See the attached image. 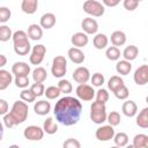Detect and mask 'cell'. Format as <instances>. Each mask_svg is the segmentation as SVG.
<instances>
[{"mask_svg": "<svg viewBox=\"0 0 148 148\" xmlns=\"http://www.w3.org/2000/svg\"><path fill=\"white\" fill-rule=\"evenodd\" d=\"M53 112L56 119L60 124L65 126H72L80 120L82 113V104L76 97L65 96L56 103Z\"/></svg>", "mask_w": 148, "mask_h": 148, "instance_id": "obj_1", "label": "cell"}, {"mask_svg": "<svg viewBox=\"0 0 148 148\" xmlns=\"http://www.w3.org/2000/svg\"><path fill=\"white\" fill-rule=\"evenodd\" d=\"M13 39V45H14V51L16 54L18 56H27L30 50H31V45L28 38V35L25 31L23 30H17L13 34L12 36Z\"/></svg>", "mask_w": 148, "mask_h": 148, "instance_id": "obj_2", "label": "cell"}, {"mask_svg": "<svg viewBox=\"0 0 148 148\" xmlns=\"http://www.w3.org/2000/svg\"><path fill=\"white\" fill-rule=\"evenodd\" d=\"M28 112H29L28 104L23 101H16V102H14L9 113L13 117L15 125H18V124H22L27 120Z\"/></svg>", "mask_w": 148, "mask_h": 148, "instance_id": "obj_3", "label": "cell"}, {"mask_svg": "<svg viewBox=\"0 0 148 148\" xmlns=\"http://www.w3.org/2000/svg\"><path fill=\"white\" fill-rule=\"evenodd\" d=\"M106 106L105 104L94 102L90 105V119L95 124H103L106 121Z\"/></svg>", "mask_w": 148, "mask_h": 148, "instance_id": "obj_4", "label": "cell"}, {"mask_svg": "<svg viewBox=\"0 0 148 148\" xmlns=\"http://www.w3.org/2000/svg\"><path fill=\"white\" fill-rule=\"evenodd\" d=\"M67 71V60L64 56H57L53 58L52 61V67H51V73L54 77H62L65 76Z\"/></svg>", "mask_w": 148, "mask_h": 148, "instance_id": "obj_5", "label": "cell"}, {"mask_svg": "<svg viewBox=\"0 0 148 148\" xmlns=\"http://www.w3.org/2000/svg\"><path fill=\"white\" fill-rule=\"evenodd\" d=\"M83 10L95 17H99L104 14L105 8L102 5V2L97 1V0H87L83 2Z\"/></svg>", "mask_w": 148, "mask_h": 148, "instance_id": "obj_6", "label": "cell"}, {"mask_svg": "<svg viewBox=\"0 0 148 148\" xmlns=\"http://www.w3.org/2000/svg\"><path fill=\"white\" fill-rule=\"evenodd\" d=\"M76 96H77V99H81V101H84V102H88V101H91L94 97H95V90L91 86L84 83V84H79L76 87Z\"/></svg>", "mask_w": 148, "mask_h": 148, "instance_id": "obj_7", "label": "cell"}, {"mask_svg": "<svg viewBox=\"0 0 148 148\" xmlns=\"http://www.w3.org/2000/svg\"><path fill=\"white\" fill-rule=\"evenodd\" d=\"M23 135L27 140H30V141H38V140H42L43 136H44V131L43 128L36 126V125H30L28 127L24 128L23 131Z\"/></svg>", "mask_w": 148, "mask_h": 148, "instance_id": "obj_8", "label": "cell"}, {"mask_svg": "<svg viewBox=\"0 0 148 148\" xmlns=\"http://www.w3.org/2000/svg\"><path fill=\"white\" fill-rule=\"evenodd\" d=\"M46 53V47L43 44H37L32 47L31 54L29 57V60L32 65H39L44 60V56Z\"/></svg>", "mask_w": 148, "mask_h": 148, "instance_id": "obj_9", "label": "cell"}, {"mask_svg": "<svg viewBox=\"0 0 148 148\" xmlns=\"http://www.w3.org/2000/svg\"><path fill=\"white\" fill-rule=\"evenodd\" d=\"M114 128L110 125H104V126H101L96 130L95 132V135H96V139L99 140V141H109L111 139H113L114 136Z\"/></svg>", "mask_w": 148, "mask_h": 148, "instance_id": "obj_10", "label": "cell"}, {"mask_svg": "<svg viewBox=\"0 0 148 148\" xmlns=\"http://www.w3.org/2000/svg\"><path fill=\"white\" fill-rule=\"evenodd\" d=\"M133 79L138 86H145L148 82V66L141 65L140 67H138L134 72Z\"/></svg>", "mask_w": 148, "mask_h": 148, "instance_id": "obj_11", "label": "cell"}, {"mask_svg": "<svg viewBox=\"0 0 148 148\" xmlns=\"http://www.w3.org/2000/svg\"><path fill=\"white\" fill-rule=\"evenodd\" d=\"M73 79L75 82H77L80 84H84L90 80V72L87 67L80 66L73 72Z\"/></svg>", "mask_w": 148, "mask_h": 148, "instance_id": "obj_12", "label": "cell"}, {"mask_svg": "<svg viewBox=\"0 0 148 148\" xmlns=\"http://www.w3.org/2000/svg\"><path fill=\"white\" fill-rule=\"evenodd\" d=\"M81 27L86 35H94L98 30V23L92 17H86L81 22Z\"/></svg>", "mask_w": 148, "mask_h": 148, "instance_id": "obj_13", "label": "cell"}, {"mask_svg": "<svg viewBox=\"0 0 148 148\" xmlns=\"http://www.w3.org/2000/svg\"><path fill=\"white\" fill-rule=\"evenodd\" d=\"M30 71V66L24 61H17L12 66V73L15 76H28Z\"/></svg>", "mask_w": 148, "mask_h": 148, "instance_id": "obj_14", "label": "cell"}, {"mask_svg": "<svg viewBox=\"0 0 148 148\" xmlns=\"http://www.w3.org/2000/svg\"><path fill=\"white\" fill-rule=\"evenodd\" d=\"M67 56H68V58L71 59L72 62L77 64V65L82 64L84 61V59H86L84 53L80 49H77V47H71L68 50V52H67Z\"/></svg>", "mask_w": 148, "mask_h": 148, "instance_id": "obj_15", "label": "cell"}, {"mask_svg": "<svg viewBox=\"0 0 148 148\" xmlns=\"http://www.w3.org/2000/svg\"><path fill=\"white\" fill-rule=\"evenodd\" d=\"M71 42L74 45V47L80 49V47H83V46H86L88 44L89 38H88V35H86L84 32H75L72 36Z\"/></svg>", "mask_w": 148, "mask_h": 148, "instance_id": "obj_16", "label": "cell"}, {"mask_svg": "<svg viewBox=\"0 0 148 148\" xmlns=\"http://www.w3.org/2000/svg\"><path fill=\"white\" fill-rule=\"evenodd\" d=\"M56 21H57V18H56V15L54 14H52V13H45L40 17L39 25H40L42 29L43 28L44 29H51V28L54 27Z\"/></svg>", "mask_w": 148, "mask_h": 148, "instance_id": "obj_17", "label": "cell"}, {"mask_svg": "<svg viewBox=\"0 0 148 148\" xmlns=\"http://www.w3.org/2000/svg\"><path fill=\"white\" fill-rule=\"evenodd\" d=\"M121 111L126 117H134L138 112V105L134 101H126L123 103Z\"/></svg>", "mask_w": 148, "mask_h": 148, "instance_id": "obj_18", "label": "cell"}, {"mask_svg": "<svg viewBox=\"0 0 148 148\" xmlns=\"http://www.w3.org/2000/svg\"><path fill=\"white\" fill-rule=\"evenodd\" d=\"M28 38H30L31 40H39L43 37V29L40 28V25L38 24H30L28 27Z\"/></svg>", "mask_w": 148, "mask_h": 148, "instance_id": "obj_19", "label": "cell"}, {"mask_svg": "<svg viewBox=\"0 0 148 148\" xmlns=\"http://www.w3.org/2000/svg\"><path fill=\"white\" fill-rule=\"evenodd\" d=\"M51 110V104L50 102L47 101H38L35 103L34 105V111L36 114H39V116H45L50 112Z\"/></svg>", "mask_w": 148, "mask_h": 148, "instance_id": "obj_20", "label": "cell"}, {"mask_svg": "<svg viewBox=\"0 0 148 148\" xmlns=\"http://www.w3.org/2000/svg\"><path fill=\"white\" fill-rule=\"evenodd\" d=\"M138 54H139V49H138L135 45H128V46H126V47L124 49V51H123L124 60L130 61V62H131L132 60L136 59Z\"/></svg>", "mask_w": 148, "mask_h": 148, "instance_id": "obj_21", "label": "cell"}, {"mask_svg": "<svg viewBox=\"0 0 148 148\" xmlns=\"http://www.w3.org/2000/svg\"><path fill=\"white\" fill-rule=\"evenodd\" d=\"M38 1L37 0H23L21 3V9L25 14H34L37 10Z\"/></svg>", "mask_w": 148, "mask_h": 148, "instance_id": "obj_22", "label": "cell"}, {"mask_svg": "<svg viewBox=\"0 0 148 148\" xmlns=\"http://www.w3.org/2000/svg\"><path fill=\"white\" fill-rule=\"evenodd\" d=\"M109 43V38L105 34H96L94 39H92V44L97 50H103L108 46Z\"/></svg>", "mask_w": 148, "mask_h": 148, "instance_id": "obj_23", "label": "cell"}, {"mask_svg": "<svg viewBox=\"0 0 148 148\" xmlns=\"http://www.w3.org/2000/svg\"><path fill=\"white\" fill-rule=\"evenodd\" d=\"M12 81H13V75L6 69H0V90L7 89L12 83Z\"/></svg>", "mask_w": 148, "mask_h": 148, "instance_id": "obj_24", "label": "cell"}, {"mask_svg": "<svg viewBox=\"0 0 148 148\" xmlns=\"http://www.w3.org/2000/svg\"><path fill=\"white\" fill-rule=\"evenodd\" d=\"M111 43L113 44V46L118 47V46H121L126 43V35L120 31V30H116L111 34Z\"/></svg>", "mask_w": 148, "mask_h": 148, "instance_id": "obj_25", "label": "cell"}, {"mask_svg": "<svg viewBox=\"0 0 148 148\" xmlns=\"http://www.w3.org/2000/svg\"><path fill=\"white\" fill-rule=\"evenodd\" d=\"M47 77V72L44 67H37L32 71V79L35 83H43Z\"/></svg>", "mask_w": 148, "mask_h": 148, "instance_id": "obj_26", "label": "cell"}, {"mask_svg": "<svg viewBox=\"0 0 148 148\" xmlns=\"http://www.w3.org/2000/svg\"><path fill=\"white\" fill-rule=\"evenodd\" d=\"M135 148H148V135L139 133L133 138V143Z\"/></svg>", "mask_w": 148, "mask_h": 148, "instance_id": "obj_27", "label": "cell"}, {"mask_svg": "<svg viewBox=\"0 0 148 148\" xmlns=\"http://www.w3.org/2000/svg\"><path fill=\"white\" fill-rule=\"evenodd\" d=\"M132 69V64L126 60H119L116 65V71L120 75H128Z\"/></svg>", "mask_w": 148, "mask_h": 148, "instance_id": "obj_28", "label": "cell"}, {"mask_svg": "<svg viewBox=\"0 0 148 148\" xmlns=\"http://www.w3.org/2000/svg\"><path fill=\"white\" fill-rule=\"evenodd\" d=\"M43 131L46 133V134H54L58 132V125L57 123L53 120V118L49 117L45 119L44 124H43Z\"/></svg>", "mask_w": 148, "mask_h": 148, "instance_id": "obj_29", "label": "cell"}, {"mask_svg": "<svg viewBox=\"0 0 148 148\" xmlns=\"http://www.w3.org/2000/svg\"><path fill=\"white\" fill-rule=\"evenodd\" d=\"M125 83H124V80L120 77V76H118V75H113V76H111L110 79H109V82H108V88L112 91V92H114L116 90H118L120 87H123Z\"/></svg>", "mask_w": 148, "mask_h": 148, "instance_id": "obj_30", "label": "cell"}, {"mask_svg": "<svg viewBox=\"0 0 148 148\" xmlns=\"http://www.w3.org/2000/svg\"><path fill=\"white\" fill-rule=\"evenodd\" d=\"M136 125L141 128L148 127V108H143L136 116Z\"/></svg>", "mask_w": 148, "mask_h": 148, "instance_id": "obj_31", "label": "cell"}, {"mask_svg": "<svg viewBox=\"0 0 148 148\" xmlns=\"http://www.w3.org/2000/svg\"><path fill=\"white\" fill-rule=\"evenodd\" d=\"M113 141H114L117 147H119V148L120 147H125L128 143V135L126 133H124V132H119V133L114 134Z\"/></svg>", "mask_w": 148, "mask_h": 148, "instance_id": "obj_32", "label": "cell"}, {"mask_svg": "<svg viewBox=\"0 0 148 148\" xmlns=\"http://www.w3.org/2000/svg\"><path fill=\"white\" fill-rule=\"evenodd\" d=\"M105 56H106V58L109 60L116 61V60H118L120 58V50L118 47H116V46H110V47L106 49Z\"/></svg>", "mask_w": 148, "mask_h": 148, "instance_id": "obj_33", "label": "cell"}, {"mask_svg": "<svg viewBox=\"0 0 148 148\" xmlns=\"http://www.w3.org/2000/svg\"><path fill=\"white\" fill-rule=\"evenodd\" d=\"M106 121L109 123L110 126L114 127V126H118L120 124V114L119 112L117 111H111L108 116H106Z\"/></svg>", "mask_w": 148, "mask_h": 148, "instance_id": "obj_34", "label": "cell"}, {"mask_svg": "<svg viewBox=\"0 0 148 148\" xmlns=\"http://www.w3.org/2000/svg\"><path fill=\"white\" fill-rule=\"evenodd\" d=\"M60 94H61V92H60L59 88L56 87V86L47 87V88L45 89V91H44V95H45L46 98H49V99H56V98L59 97Z\"/></svg>", "mask_w": 148, "mask_h": 148, "instance_id": "obj_35", "label": "cell"}, {"mask_svg": "<svg viewBox=\"0 0 148 148\" xmlns=\"http://www.w3.org/2000/svg\"><path fill=\"white\" fill-rule=\"evenodd\" d=\"M12 36L13 34L8 25H0V42H8Z\"/></svg>", "mask_w": 148, "mask_h": 148, "instance_id": "obj_36", "label": "cell"}, {"mask_svg": "<svg viewBox=\"0 0 148 148\" xmlns=\"http://www.w3.org/2000/svg\"><path fill=\"white\" fill-rule=\"evenodd\" d=\"M60 90V92H65V94H69L72 92L73 90V86L72 83L68 81V80H65V79H61L59 82H58V86H57Z\"/></svg>", "mask_w": 148, "mask_h": 148, "instance_id": "obj_37", "label": "cell"}, {"mask_svg": "<svg viewBox=\"0 0 148 148\" xmlns=\"http://www.w3.org/2000/svg\"><path fill=\"white\" fill-rule=\"evenodd\" d=\"M95 95H96V102H98V103L105 104V103L109 101V92H108V90L104 89V88L98 89V90L95 92Z\"/></svg>", "mask_w": 148, "mask_h": 148, "instance_id": "obj_38", "label": "cell"}, {"mask_svg": "<svg viewBox=\"0 0 148 148\" xmlns=\"http://www.w3.org/2000/svg\"><path fill=\"white\" fill-rule=\"evenodd\" d=\"M20 97H21V101L25 102L27 104H28V103H31V102H34V101L36 99V96L31 92L30 89H23V90L20 92Z\"/></svg>", "mask_w": 148, "mask_h": 148, "instance_id": "obj_39", "label": "cell"}, {"mask_svg": "<svg viewBox=\"0 0 148 148\" xmlns=\"http://www.w3.org/2000/svg\"><path fill=\"white\" fill-rule=\"evenodd\" d=\"M90 81H91V83H92L94 87H102L103 83H104V81H105V79H104V75H103V74H101V73H95V74H92V76L90 77Z\"/></svg>", "mask_w": 148, "mask_h": 148, "instance_id": "obj_40", "label": "cell"}, {"mask_svg": "<svg viewBox=\"0 0 148 148\" xmlns=\"http://www.w3.org/2000/svg\"><path fill=\"white\" fill-rule=\"evenodd\" d=\"M30 90H31V92H32L36 97H39V96L44 95L45 87H44L43 83H34V84L30 87Z\"/></svg>", "mask_w": 148, "mask_h": 148, "instance_id": "obj_41", "label": "cell"}, {"mask_svg": "<svg viewBox=\"0 0 148 148\" xmlns=\"http://www.w3.org/2000/svg\"><path fill=\"white\" fill-rule=\"evenodd\" d=\"M16 87L18 88H22V89H25L28 86H29V77L28 76H15V80H14Z\"/></svg>", "mask_w": 148, "mask_h": 148, "instance_id": "obj_42", "label": "cell"}, {"mask_svg": "<svg viewBox=\"0 0 148 148\" xmlns=\"http://www.w3.org/2000/svg\"><path fill=\"white\" fill-rule=\"evenodd\" d=\"M113 94H114V96H116L118 99H126V98L128 97L130 91H128V88L124 84V86H123V87H120L118 90H116Z\"/></svg>", "mask_w": 148, "mask_h": 148, "instance_id": "obj_43", "label": "cell"}, {"mask_svg": "<svg viewBox=\"0 0 148 148\" xmlns=\"http://www.w3.org/2000/svg\"><path fill=\"white\" fill-rule=\"evenodd\" d=\"M62 148H81V143L79 140L74 138H69L65 140V142L62 143Z\"/></svg>", "mask_w": 148, "mask_h": 148, "instance_id": "obj_44", "label": "cell"}, {"mask_svg": "<svg viewBox=\"0 0 148 148\" xmlns=\"http://www.w3.org/2000/svg\"><path fill=\"white\" fill-rule=\"evenodd\" d=\"M10 9L7 7H0V23H6L10 18Z\"/></svg>", "mask_w": 148, "mask_h": 148, "instance_id": "obj_45", "label": "cell"}, {"mask_svg": "<svg viewBox=\"0 0 148 148\" xmlns=\"http://www.w3.org/2000/svg\"><path fill=\"white\" fill-rule=\"evenodd\" d=\"M123 5H124V8L125 9L132 12V10L136 9V7L139 6V1L138 0H125L123 2Z\"/></svg>", "mask_w": 148, "mask_h": 148, "instance_id": "obj_46", "label": "cell"}, {"mask_svg": "<svg viewBox=\"0 0 148 148\" xmlns=\"http://www.w3.org/2000/svg\"><path fill=\"white\" fill-rule=\"evenodd\" d=\"M3 124H5V126H6L7 128H12V127H14V126H15L14 119H13V117L10 116V113H9V112H8V113H6V114L3 116Z\"/></svg>", "mask_w": 148, "mask_h": 148, "instance_id": "obj_47", "label": "cell"}, {"mask_svg": "<svg viewBox=\"0 0 148 148\" xmlns=\"http://www.w3.org/2000/svg\"><path fill=\"white\" fill-rule=\"evenodd\" d=\"M8 103L6 99L0 98V116H5L6 113H8Z\"/></svg>", "mask_w": 148, "mask_h": 148, "instance_id": "obj_48", "label": "cell"}, {"mask_svg": "<svg viewBox=\"0 0 148 148\" xmlns=\"http://www.w3.org/2000/svg\"><path fill=\"white\" fill-rule=\"evenodd\" d=\"M119 3L118 0H103L102 1V5L103 6H108V7H114Z\"/></svg>", "mask_w": 148, "mask_h": 148, "instance_id": "obj_49", "label": "cell"}, {"mask_svg": "<svg viewBox=\"0 0 148 148\" xmlns=\"http://www.w3.org/2000/svg\"><path fill=\"white\" fill-rule=\"evenodd\" d=\"M6 64H7V58L3 54H0V68L3 67Z\"/></svg>", "mask_w": 148, "mask_h": 148, "instance_id": "obj_50", "label": "cell"}, {"mask_svg": "<svg viewBox=\"0 0 148 148\" xmlns=\"http://www.w3.org/2000/svg\"><path fill=\"white\" fill-rule=\"evenodd\" d=\"M2 136H3V125H2V123L0 120V141L2 140Z\"/></svg>", "mask_w": 148, "mask_h": 148, "instance_id": "obj_51", "label": "cell"}, {"mask_svg": "<svg viewBox=\"0 0 148 148\" xmlns=\"http://www.w3.org/2000/svg\"><path fill=\"white\" fill-rule=\"evenodd\" d=\"M8 148H20V147H18L17 145H12V146H9Z\"/></svg>", "mask_w": 148, "mask_h": 148, "instance_id": "obj_52", "label": "cell"}, {"mask_svg": "<svg viewBox=\"0 0 148 148\" xmlns=\"http://www.w3.org/2000/svg\"><path fill=\"white\" fill-rule=\"evenodd\" d=\"M125 147H126V148H135L133 145H127V146H125Z\"/></svg>", "mask_w": 148, "mask_h": 148, "instance_id": "obj_53", "label": "cell"}, {"mask_svg": "<svg viewBox=\"0 0 148 148\" xmlns=\"http://www.w3.org/2000/svg\"><path fill=\"white\" fill-rule=\"evenodd\" d=\"M111 148H119V147H117V146H113V147H111Z\"/></svg>", "mask_w": 148, "mask_h": 148, "instance_id": "obj_54", "label": "cell"}]
</instances>
